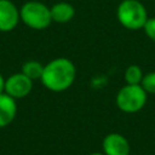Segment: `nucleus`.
<instances>
[{"instance_id": "8", "label": "nucleus", "mask_w": 155, "mask_h": 155, "mask_svg": "<svg viewBox=\"0 0 155 155\" xmlns=\"http://www.w3.org/2000/svg\"><path fill=\"white\" fill-rule=\"evenodd\" d=\"M17 115V103L16 99L6 94L5 92L0 94V128L8 126Z\"/></svg>"}, {"instance_id": "3", "label": "nucleus", "mask_w": 155, "mask_h": 155, "mask_svg": "<svg viewBox=\"0 0 155 155\" xmlns=\"http://www.w3.org/2000/svg\"><path fill=\"white\" fill-rule=\"evenodd\" d=\"M21 21L29 28L44 30L51 23V11L47 5L40 1H27L19 8Z\"/></svg>"}, {"instance_id": "1", "label": "nucleus", "mask_w": 155, "mask_h": 155, "mask_svg": "<svg viewBox=\"0 0 155 155\" xmlns=\"http://www.w3.org/2000/svg\"><path fill=\"white\" fill-rule=\"evenodd\" d=\"M76 79V67L69 58L58 57L44 65L41 84L52 92L67 91Z\"/></svg>"}, {"instance_id": "5", "label": "nucleus", "mask_w": 155, "mask_h": 155, "mask_svg": "<svg viewBox=\"0 0 155 155\" xmlns=\"http://www.w3.org/2000/svg\"><path fill=\"white\" fill-rule=\"evenodd\" d=\"M33 82L23 73H15L5 80V93L15 99L24 98L31 92Z\"/></svg>"}, {"instance_id": "15", "label": "nucleus", "mask_w": 155, "mask_h": 155, "mask_svg": "<svg viewBox=\"0 0 155 155\" xmlns=\"http://www.w3.org/2000/svg\"><path fill=\"white\" fill-rule=\"evenodd\" d=\"M90 155H104L103 153H92V154H90Z\"/></svg>"}, {"instance_id": "10", "label": "nucleus", "mask_w": 155, "mask_h": 155, "mask_svg": "<svg viewBox=\"0 0 155 155\" xmlns=\"http://www.w3.org/2000/svg\"><path fill=\"white\" fill-rule=\"evenodd\" d=\"M44 71V64L35 59H29L22 64L21 73H23L27 78H29L31 81L40 80Z\"/></svg>"}, {"instance_id": "9", "label": "nucleus", "mask_w": 155, "mask_h": 155, "mask_svg": "<svg viewBox=\"0 0 155 155\" xmlns=\"http://www.w3.org/2000/svg\"><path fill=\"white\" fill-rule=\"evenodd\" d=\"M50 11H51L52 22H56L59 24L70 22L75 16V7L67 1H59L53 4L50 7Z\"/></svg>"}, {"instance_id": "6", "label": "nucleus", "mask_w": 155, "mask_h": 155, "mask_svg": "<svg viewBox=\"0 0 155 155\" xmlns=\"http://www.w3.org/2000/svg\"><path fill=\"white\" fill-rule=\"evenodd\" d=\"M130 142L121 133H108L102 140V153L104 155H130Z\"/></svg>"}, {"instance_id": "14", "label": "nucleus", "mask_w": 155, "mask_h": 155, "mask_svg": "<svg viewBox=\"0 0 155 155\" xmlns=\"http://www.w3.org/2000/svg\"><path fill=\"white\" fill-rule=\"evenodd\" d=\"M5 78L2 76V74L0 73V94L5 92Z\"/></svg>"}, {"instance_id": "11", "label": "nucleus", "mask_w": 155, "mask_h": 155, "mask_svg": "<svg viewBox=\"0 0 155 155\" xmlns=\"http://www.w3.org/2000/svg\"><path fill=\"white\" fill-rule=\"evenodd\" d=\"M143 76H144L143 70L137 64L128 65L125 70V74H124V79H125V82L127 85H140Z\"/></svg>"}, {"instance_id": "13", "label": "nucleus", "mask_w": 155, "mask_h": 155, "mask_svg": "<svg viewBox=\"0 0 155 155\" xmlns=\"http://www.w3.org/2000/svg\"><path fill=\"white\" fill-rule=\"evenodd\" d=\"M143 30L150 40L155 41V17H149L147 19V22L143 27Z\"/></svg>"}, {"instance_id": "7", "label": "nucleus", "mask_w": 155, "mask_h": 155, "mask_svg": "<svg viewBox=\"0 0 155 155\" xmlns=\"http://www.w3.org/2000/svg\"><path fill=\"white\" fill-rule=\"evenodd\" d=\"M19 21V8L11 0H0V31L13 30Z\"/></svg>"}, {"instance_id": "4", "label": "nucleus", "mask_w": 155, "mask_h": 155, "mask_svg": "<svg viewBox=\"0 0 155 155\" xmlns=\"http://www.w3.org/2000/svg\"><path fill=\"white\" fill-rule=\"evenodd\" d=\"M148 99V93L143 90L140 85H125L122 86L115 97L116 107L126 113V114H134L142 110Z\"/></svg>"}, {"instance_id": "12", "label": "nucleus", "mask_w": 155, "mask_h": 155, "mask_svg": "<svg viewBox=\"0 0 155 155\" xmlns=\"http://www.w3.org/2000/svg\"><path fill=\"white\" fill-rule=\"evenodd\" d=\"M140 86L143 87V90L147 93L155 94V71H150V73L144 74L142 82H140Z\"/></svg>"}, {"instance_id": "2", "label": "nucleus", "mask_w": 155, "mask_h": 155, "mask_svg": "<svg viewBox=\"0 0 155 155\" xmlns=\"http://www.w3.org/2000/svg\"><path fill=\"white\" fill-rule=\"evenodd\" d=\"M116 18L124 28L138 30L143 29L149 17L145 6L139 0H122L116 8Z\"/></svg>"}]
</instances>
